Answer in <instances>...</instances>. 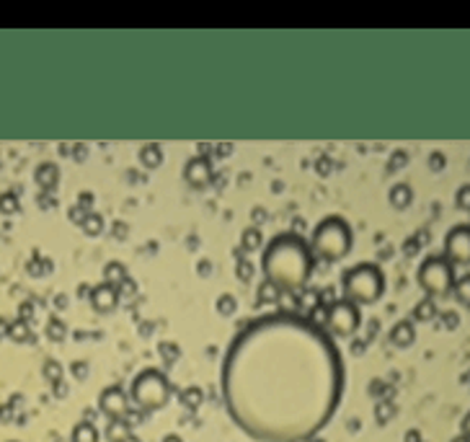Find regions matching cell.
<instances>
[{"label":"cell","mask_w":470,"mask_h":442,"mask_svg":"<svg viewBox=\"0 0 470 442\" xmlns=\"http://www.w3.org/2000/svg\"><path fill=\"white\" fill-rule=\"evenodd\" d=\"M83 228L88 235H98L101 233V228H104V220H101V215H96V212H88L83 220Z\"/></svg>","instance_id":"cell-20"},{"label":"cell","mask_w":470,"mask_h":442,"mask_svg":"<svg viewBox=\"0 0 470 442\" xmlns=\"http://www.w3.org/2000/svg\"><path fill=\"white\" fill-rule=\"evenodd\" d=\"M455 442H470V440H468V437H458Z\"/></svg>","instance_id":"cell-31"},{"label":"cell","mask_w":470,"mask_h":442,"mask_svg":"<svg viewBox=\"0 0 470 442\" xmlns=\"http://www.w3.org/2000/svg\"><path fill=\"white\" fill-rule=\"evenodd\" d=\"M388 199H390V207L393 210H406L414 202V192H411L408 184H395V187L390 189Z\"/></svg>","instance_id":"cell-12"},{"label":"cell","mask_w":470,"mask_h":442,"mask_svg":"<svg viewBox=\"0 0 470 442\" xmlns=\"http://www.w3.org/2000/svg\"><path fill=\"white\" fill-rule=\"evenodd\" d=\"M341 290L347 300L357 305H372L385 295V272L377 264H354L341 277Z\"/></svg>","instance_id":"cell-2"},{"label":"cell","mask_w":470,"mask_h":442,"mask_svg":"<svg viewBox=\"0 0 470 442\" xmlns=\"http://www.w3.org/2000/svg\"><path fill=\"white\" fill-rule=\"evenodd\" d=\"M251 274H254V266L248 262H241L238 264V277H241V282H248L251 280Z\"/></svg>","instance_id":"cell-25"},{"label":"cell","mask_w":470,"mask_h":442,"mask_svg":"<svg viewBox=\"0 0 470 442\" xmlns=\"http://www.w3.org/2000/svg\"><path fill=\"white\" fill-rule=\"evenodd\" d=\"M444 256L452 264H470V226H455L444 235Z\"/></svg>","instance_id":"cell-7"},{"label":"cell","mask_w":470,"mask_h":442,"mask_svg":"<svg viewBox=\"0 0 470 442\" xmlns=\"http://www.w3.org/2000/svg\"><path fill=\"white\" fill-rule=\"evenodd\" d=\"M434 316H437V305H434L432 298H424L421 303H416L414 321H421V323H426V321H432Z\"/></svg>","instance_id":"cell-16"},{"label":"cell","mask_w":470,"mask_h":442,"mask_svg":"<svg viewBox=\"0 0 470 442\" xmlns=\"http://www.w3.org/2000/svg\"><path fill=\"white\" fill-rule=\"evenodd\" d=\"M57 176H60V171H57L55 163H42L37 169V184L44 189H52L57 184Z\"/></svg>","instance_id":"cell-14"},{"label":"cell","mask_w":470,"mask_h":442,"mask_svg":"<svg viewBox=\"0 0 470 442\" xmlns=\"http://www.w3.org/2000/svg\"><path fill=\"white\" fill-rule=\"evenodd\" d=\"M462 432H465V434L470 437V414L465 416V422H462Z\"/></svg>","instance_id":"cell-29"},{"label":"cell","mask_w":470,"mask_h":442,"mask_svg":"<svg viewBox=\"0 0 470 442\" xmlns=\"http://www.w3.org/2000/svg\"><path fill=\"white\" fill-rule=\"evenodd\" d=\"M168 393L171 386L160 370H142L140 375L134 377V383H132V398L142 409H160V406H166Z\"/></svg>","instance_id":"cell-5"},{"label":"cell","mask_w":470,"mask_h":442,"mask_svg":"<svg viewBox=\"0 0 470 442\" xmlns=\"http://www.w3.org/2000/svg\"><path fill=\"white\" fill-rule=\"evenodd\" d=\"M140 163L145 169H160V163H163V151H160V145H155V142L145 145L140 151Z\"/></svg>","instance_id":"cell-13"},{"label":"cell","mask_w":470,"mask_h":442,"mask_svg":"<svg viewBox=\"0 0 470 442\" xmlns=\"http://www.w3.org/2000/svg\"><path fill=\"white\" fill-rule=\"evenodd\" d=\"M351 228L344 217L329 215L323 217L311 238V251L313 256H320L326 262H339L351 251Z\"/></svg>","instance_id":"cell-3"},{"label":"cell","mask_w":470,"mask_h":442,"mask_svg":"<svg viewBox=\"0 0 470 442\" xmlns=\"http://www.w3.org/2000/svg\"><path fill=\"white\" fill-rule=\"evenodd\" d=\"M452 295H455V300L460 303L462 308H470V274H462L460 280H455Z\"/></svg>","instance_id":"cell-15"},{"label":"cell","mask_w":470,"mask_h":442,"mask_svg":"<svg viewBox=\"0 0 470 442\" xmlns=\"http://www.w3.org/2000/svg\"><path fill=\"white\" fill-rule=\"evenodd\" d=\"M444 155L442 153H432V158H429V166H432V171H442L444 169Z\"/></svg>","instance_id":"cell-26"},{"label":"cell","mask_w":470,"mask_h":442,"mask_svg":"<svg viewBox=\"0 0 470 442\" xmlns=\"http://www.w3.org/2000/svg\"><path fill=\"white\" fill-rule=\"evenodd\" d=\"M261 244H263L261 230H259V228H245L243 230V248L245 251H259Z\"/></svg>","instance_id":"cell-17"},{"label":"cell","mask_w":470,"mask_h":442,"mask_svg":"<svg viewBox=\"0 0 470 442\" xmlns=\"http://www.w3.org/2000/svg\"><path fill=\"white\" fill-rule=\"evenodd\" d=\"M184 179H186L189 187L194 189H204L212 181V163L204 155H197V158H189L186 166H184Z\"/></svg>","instance_id":"cell-8"},{"label":"cell","mask_w":470,"mask_h":442,"mask_svg":"<svg viewBox=\"0 0 470 442\" xmlns=\"http://www.w3.org/2000/svg\"><path fill=\"white\" fill-rule=\"evenodd\" d=\"M416 339V331H414V323L411 321H398L393 329H390V341H393L395 347H411Z\"/></svg>","instance_id":"cell-11"},{"label":"cell","mask_w":470,"mask_h":442,"mask_svg":"<svg viewBox=\"0 0 470 442\" xmlns=\"http://www.w3.org/2000/svg\"><path fill=\"white\" fill-rule=\"evenodd\" d=\"M362 316H359V305L351 300H336L329 308V329L336 337H351L359 329Z\"/></svg>","instance_id":"cell-6"},{"label":"cell","mask_w":470,"mask_h":442,"mask_svg":"<svg viewBox=\"0 0 470 442\" xmlns=\"http://www.w3.org/2000/svg\"><path fill=\"white\" fill-rule=\"evenodd\" d=\"M235 311H238V300H235L233 295H220V300H217V313L233 316Z\"/></svg>","instance_id":"cell-21"},{"label":"cell","mask_w":470,"mask_h":442,"mask_svg":"<svg viewBox=\"0 0 470 442\" xmlns=\"http://www.w3.org/2000/svg\"><path fill=\"white\" fill-rule=\"evenodd\" d=\"M119 303V290L114 284H98L94 292H91V305H94L98 313H112Z\"/></svg>","instance_id":"cell-9"},{"label":"cell","mask_w":470,"mask_h":442,"mask_svg":"<svg viewBox=\"0 0 470 442\" xmlns=\"http://www.w3.org/2000/svg\"><path fill=\"white\" fill-rule=\"evenodd\" d=\"M455 205H458V210L470 212V184H465V187L458 189V194H455Z\"/></svg>","instance_id":"cell-22"},{"label":"cell","mask_w":470,"mask_h":442,"mask_svg":"<svg viewBox=\"0 0 470 442\" xmlns=\"http://www.w3.org/2000/svg\"><path fill=\"white\" fill-rule=\"evenodd\" d=\"M313 269V251L297 233L277 235L263 248L261 272L279 290H300Z\"/></svg>","instance_id":"cell-1"},{"label":"cell","mask_w":470,"mask_h":442,"mask_svg":"<svg viewBox=\"0 0 470 442\" xmlns=\"http://www.w3.org/2000/svg\"><path fill=\"white\" fill-rule=\"evenodd\" d=\"M419 284L424 287L426 298H439V295L452 292L455 269H452L450 259L439 254L426 256L421 262V266H419Z\"/></svg>","instance_id":"cell-4"},{"label":"cell","mask_w":470,"mask_h":442,"mask_svg":"<svg viewBox=\"0 0 470 442\" xmlns=\"http://www.w3.org/2000/svg\"><path fill=\"white\" fill-rule=\"evenodd\" d=\"M116 290H119V295H134V290H137V284L130 282V280H124V282L119 284Z\"/></svg>","instance_id":"cell-27"},{"label":"cell","mask_w":470,"mask_h":442,"mask_svg":"<svg viewBox=\"0 0 470 442\" xmlns=\"http://www.w3.org/2000/svg\"><path fill=\"white\" fill-rule=\"evenodd\" d=\"M104 277H106V284H114V287H119V284L127 280V274H124L122 264H109V266H106V272H104Z\"/></svg>","instance_id":"cell-18"},{"label":"cell","mask_w":470,"mask_h":442,"mask_svg":"<svg viewBox=\"0 0 470 442\" xmlns=\"http://www.w3.org/2000/svg\"><path fill=\"white\" fill-rule=\"evenodd\" d=\"M127 404L130 401H127V396L119 388H106L104 396H101V409L112 416H122L127 411Z\"/></svg>","instance_id":"cell-10"},{"label":"cell","mask_w":470,"mask_h":442,"mask_svg":"<svg viewBox=\"0 0 470 442\" xmlns=\"http://www.w3.org/2000/svg\"><path fill=\"white\" fill-rule=\"evenodd\" d=\"M259 292H261V295H259V303H279V295H282V290L274 282H269V280H263Z\"/></svg>","instance_id":"cell-19"},{"label":"cell","mask_w":470,"mask_h":442,"mask_svg":"<svg viewBox=\"0 0 470 442\" xmlns=\"http://www.w3.org/2000/svg\"><path fill=\"white\" fill-rule=\"evenodd\" d=\"M163 442H181V440H179V437H176V434H168V437H166V440H163Z\"/></svg>","instance_id":"cell-30"},{"label":"cell","mask_w":470,"mask_h":442,"mask_svg":"<svg viewBox=\"0 0 470 442\" xmlns=\"http://www.w3.org/2000/svg\"><path fill=\"white\" fill-rule=\"evenodd\" d=\"M76 442H96L94 427H78V440Z\"/></svg>","instance_id":"cell-24"},{"label":"cell","mask_w":470,"mask_h":442,"mask_svg":"<svg viewBox=\"0 0 470 442\" xmlns=\"http://www.w3.org/2000/svg\"><path fill=\"white\" fill-rule=\"evenodd\" d=\"M16 207H19V205H16V197H13V194H3V197H0V212H16Z\"/></svg>","instance_id":"cell-23"},{"label":"cell","mask_w":470,"mask_h":442,"mask_svg":"<svg viewBox=\"0 0 470 442\" xmlns=\"http://www.w3.org/2000/svg\"><path fill=\"white\" fill-rule=\"evenodd\" d=\"M52 331H55V334H52L55 339H62V331H65V329H62V326H60L57 321H52Z\"/></svg>","instance_id":"cell-28"}]
</instances>
